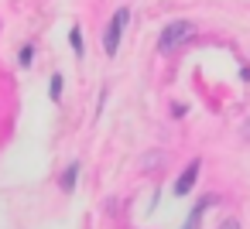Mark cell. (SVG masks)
<instances>
[{"mask_svg":"<svg viewBox=\"0 0 250 229\" xmlns=\"http://www.w3.org/2000/svg\"><path fill=\"white\" fill-rule=\"evenodd\" d=\"M69 45L76 48V55H79V58L86 55V41H83V31H79V28H72V31H69Z\"/></svg>","mask_w":250,"mask_h":229,"instance_id":"cell-6","label":"cell"},{"mask_svg":"<svg viewBox=\"0 0 250 229\" xmlns=\"http://www.w3.org/2000/svg\"><path fill=\"white\" fill-rule=\"evenodd\" d=\"M192 31H195V28H192L188 21H171L168 28H161L158 48H161V52H175L182 41H188V38H192Z\"/></svg>","mask_w":250,"mask_h":229,"instance_id":"cell-1","label":"cell"},{"mask_svg":"<svg viewBox=\"0 0 250 229\" xmlns=\"http://www.w3.org/2000/svg\"><path fill=\"white\" fill-rule=\"evenodd\" d=\"M209 205H212V198H199V202H195V209H192V215L185 219V226H182V229H199V219H202V212H206Z\"/></svg>","mask_w":250,"mask_h":229,"instance_id":"cell-4","label":"cell"},{"mask_svg":"<svg viewBox=\"0 0 250 229\" xmlns=\"http://www.w3.org/2000/svg\"><path fill=\"white\" fill-rule=\"evenodd\" d=\"M219 229H240V219H226V222H223Z\"/></svg>","mask_w":250,"mask_h":229,"instance_id":"cell-9","label":"cell"},{"mask_svg":"<svg viewBox=\"0 0 250 229\" xmlns=\"http://www.w3.org/2000/svg\"><path fill=\"white\" fill-rule=\"evenodd\" d=\"M199 164H202V161H192V164L178 174V181H175V195H188V191H192V185H195V178H199Z\"/></svg>","mask_w":250,"mask_h":229,"instance_id":"cell-3","label":"cell"},{"mask_svg":"<svg viewBox=\"0 0 250 229\" xmlns=\"http://www.w3.org/2000/svg\"><path fill=\"white\" fill-rule=\"evenodd\" d=\"M31 58H35V52H31V48L24 45V48L18 52V65H21V69H28V65H31Z\"/></svg>","mask_w":250,"mask_h":229,"instance_id":"cell-7","label":"cell"},{"mask_svg":"<svg viewBox=\"0 0 250 229\" xmlns=\"http://www.w3.org/2000/svg\"><path fill=\"white\" fill-rule=\"evenodd\" d=\"M76 178H79V161H72V164L62 171V181H59L62 191H72V188H76Z\"/></svg>","mask_w":250,"mask_h":229,"instance_id":"cell-5","label":"cell"},{"mask_svg":"<svg viewBox=\"0 0 250 229\" xmlns=\"http://www.w3.org/2000/svg\"><path fill=\"white\" fill-rule=\"evenodd\" d=\"M48 93H52V99H55V103L62 99V76H52V86H48Z\"/></svg>","mask_w":250,"mask_h":229,"instance_id":"cell-8","label":"cell"},{"mask_svg":"<svg viewBox=\"0 0 250 229\" xmlns=\"http://www.w3.org/2000/svg\"><path fill=\"white\" fill-rule=\"evenodd\" d=\"M127 21H130V11H127V7H120V11L110 18V24H106V31H103V48H106V55H117V48H120V35H124Z\"/></svg>","mask_w":250,"mask_h":229,"instance_id":"cell-2","label":"cell"}]
</instances>
